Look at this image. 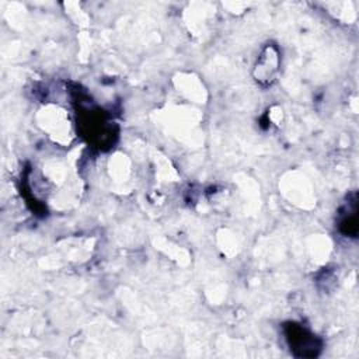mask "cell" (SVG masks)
I'll list each match as a JSON object with an SVG mask.
<instances>
[{"label":"cell","mask_w":359,"mask_h":359,"mask_svg":"<svg viewBox=\"0 0 359 359\" xmlns=\"http://www.w3.org/2000/svg\"><path fill=\"white\" fill-rule=\"evenodd\" d=\"M358 209H356V195L352 202H348L346 215L339 220V231L348 237H356L358 234Z\"/></svg>","instance_id":"cell-3"},{"label":"cell","mask_w":359,"mask_h":359,"mask_svg":"<svg viewBox=\"0 0 359 359\" xmlns=\"http://www.w3.org/2000/svg\"><path fill=\"white\" fill-rule=\"evenodd\" d=\"M279 66H280L279 48L275 43H268L262 48L261 53L258 55L254 63L252 77L259 86L268 87L276 80Z\"/></svg>","instance_id":"cell-2"},{"label":"cell","mask_w":359,"mask_h":359,"mask_svg":"<svg viewBox=\"0 0 359 359\" xmlns=\"http://www.w3.org/2000/svg\"><path fill=\"white\" fill-rule=\"evenodd\" d=\"M283 334L292 355L296 358H316L323 349V341L302 324L286 323Z\"/></svg>","instance_id":"cell-1"}]
</instances>
